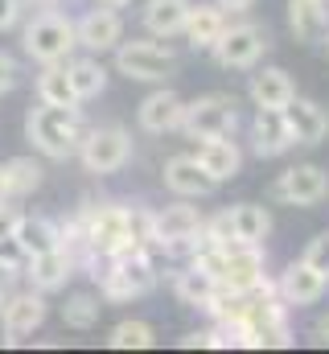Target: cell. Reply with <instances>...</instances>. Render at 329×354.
<instances>
[{
    "label": "cell",
    "mask_w": 329,
    "mask_h": 354,
    "mask_svg": "<svg viewBox=\"0 0 329 354\" xmlns=\"http://www.w3.org/2000/svg\"><path fill=\"white\" fill-rule=\"evenodd\" d=\"M103 4H111V8H124V4H132V0H103Z\"/></svg>",
    "instance_id": "obj_42"
},
{
    "label": "cell",
    "mask_w": 329,
    "mask_h": 354,
    "mask_svg": "<svg viewBox=\"0 0 329 354\" xmlns=\"http://www.w3.org/2000/svg\"><path fill=\"white\" fill-rule=\"evenodd\" d=\"M21 8H25V0H0V33L21 21Z\"/></svg>",
    "instance_id": "obj_37"
},
{
    "label": "cell",
    "mask_w": 329,
    "mask_h": 354,
    "mask_svg": "<svg viewBox=\"0 0 329 354\" xmlns=\"http://www.w3.org/2000/svg\"><path fill=\"white\" fill-rule=\"evenodd\" d=\"M75 33H79L82 50L103 54V50H115V46L124 41V21H120V12H115L111 4H103V8L82 12L79 21H75Z\"/></svg>",
    "instance_id": "obj_13"
},
{
    "label": "cell",
    "mask_w": 329,
    "mask_h": 354,
    "mask_svg": "<svg viewBox=\"0 0 329 354\" xmlns=\"http://www.w3.org/2000/svg\"><path fill=\"white\" fill-rule=\"evenodd\" d=\"M292 128L284 120V107H255V120H251V149L259 157H284L292 149Z\"/></svg>",
    "instance_id": "obj_14"
},
{
    "label": "cell",
    "mask_w": 329,
    "mask_h": 354,
    "mask_svg": "<svg viewBox=\"0 0 329 354\" xmlns=\"http://www.w3.org/2000/svg\"><path fill=\"white\" fill-rule=\"evenodd\" d=\"M326 4H329V0H326Z\"/></svg>",
    "instance_id": "obj_45"
},
{
    "label": "cell",
    "mask_w": 329,
    "mask_h": 354,
    "mask_svg": "<svg viewBox=\"0 0 329 354\" xmlns=\"http://www.w3.org/2000/svg\"><path fill=\"white\" fill-rule=\"evenodd\" d=\"M164 185L177 198H206V194L218 189V181L202 169L198 157H169L164 161Z\"/></svg>",
    "instance_id": "obj_18"
},
{
    "label": "cell",
    "mask_w": 329,
    "mask_h": 354,
    "mask_svg": "<svg viewBox=\"0 0 329 354\" xmlns=\"http://www.w3.org/2000/svg\"><path fill=\"white\" fill-rule=\"evenodd\" d=\"M157 288V264L149 252H120L107 260V272L99 276L103 301H132Z\"/></svg>",
    "instance_id": "obj_4"
},
{
    "label": "cell",
    "mask_w": 329,
    "mask_h": 354,
    "mask_svg": "<svg viewBox=\"0 0 329 354\" xmlns=\"http://www.w3.org/2000/svg\"><path fill=\"white\" fill-rule=\"evenodd\" d=\"M79 161H82V169L95 174V177L120 174V169L132 161V132L120 128V124L91 128L79 145Z\"/></svg>",
    "instance_id": "obj_6"
},
{
    "label": "cell",
    "mask_w": 329,
    "mask_h": 354,
    "mask_svg": "<svg viewBox=\"0 0 329 354\" xmlns=\"http://www.w3.org/2000/svg\"><path fill=\"white\" fill-rule=\"evenodd\" d=\"M181 115H185V99L177 95V91H153L140 107H136V120H140V128L144 132H153V136H164V132H173V128H181Z\"/></svg>",
    "instance_id": "obj_16"
},
{
    "label": "cell",
    "mask_w": 329,
    "mask_h": 354,
    "mask_svg": "<svg viewBox=\"0 0 329 354\" xmlns=\"http://www.w3.org/2000/svg\"><path fill=\"white\" fill-rule=\"evenodd\" d=\"M17 239L29 256H41V252H54L62 248V227L54 218H41V214H21L17 223Z\"/></svg>",
    "instance_id": "obj_25"
},
{
    "label": "cell",
    "mask_w": 329,
    "mask_h": 354,
    "mask_svg": "<svg viewBox=\"0 0 329 354\" xmlns=\"http://www.w3.org/2000/svg\"><path fill=\"white\" fill-rule=\"evenodd\" d=\"M4 169H8V189H12V198H25V194H33L37 185H41V161H33V157H12V161H4Z\"/></svg>",
    "instance_id": "obj_30"
},
{
    "label": "cell",
    "mask_w": 329,
    "mask_h": 354,
    "mask_svg": "<svg viewBox=\"0 0 329 354\" xmlns=\"http://www.w3.org/2000/svg\"><path fill=\"white\" fill-rule=\"evenodd\" d=\"M218 4H223V8H231V12H247L255 0H218Z\"/></svg>",
    "instance_id": "obj_39"
},
{
    "label": "cell",
    "mask_w": 329,
    "mask_h": 354,
    "mask_svg": "<svg viewBox=\"0 0 329 354\" xmlns=\"http://www.w3.org/2000/svg\"><path fill=\"white\" fill-rule=\"evenodd\" d=\"M198 161H202V169L214 177L218 185L223 181H231V177L243 169V153H239V145L231 140V136H210V140H198V153H194Z\"/></svg>",
    "instance_id": "obj_20"
},
{
    "label": "cell",
    "mask_w": 329,
    "mask_h": 354,
    "mask_svg": "<svg viewBox=\"0 0 329 354\" xmlns=\"http://www.w3.org/2000/svg\"><path fill=\"white\" fill-rule=\"evenodd\" d=\"M305 264L317 268L321 276H329V231H321L317 239H309V248H305Z\"/></svg>",
    "instance_id": "obj_33"
},
{
    "label": "cell",
    "mask_w": 329,
    "mask_h": 354,
    "mask_svg": "<svg viewBox=\"0 0 329 354\" xmlns=\"http://www.w3.org/2000/svg\"><path fill=\"white\" fill-rule=\"evenodd\" d=\"M17 83H21V66H17V58H12V54H4V50H0V95H8Z\"/></svg>",
    "instance_id": "obj_34"
},
{
    "label": "cell",
    "mask_w": 329,
    "mask_h": 354,
    "mask_svg": "<svg viewBox=\"0 0 329 354\" xmlns=\"http://www.w3.org/2000/svg\"><path fill=\"white\" fill-rule=\"evenodd\" d=\"M46 313H50L46 292H37V288H29V292H8V297H4V309H0V330H4L0 342L17 346L21 338H29L33 330H41Z\"/></svg>",
    "instance_id": "obj_11"
},
{
    "label": "cell",
    "mask_w": 329,
    "mask_h": 354,
    "mask_svg": "<svg viewBox=\"0 0 329 354\" xmlns=\"http://www.w3.org/2000/svg\"><path fill=\"white\" fill-rule=\"evenodd\" d=\"M284 120H288L297 145H321V140L329 136V111L317 103V99L292 95L288 107H284Z\"/></svg>",
    "instance_id": "obj_15"
},
{
    "label": "cell",
    "mask_w": 329,
    "mask_h": 354,
    "mask_svg": "<svg viewBox=\"0 0 329 354\" xmlns=\"http://www.w3.org/2000/svg\"><path fill=\"white\" fill-rule=\"evenodd\" d=\"M153 342H157V334H153L149 322H120L111 330V338H107L111 351H149Z\"/></svg>",
    "instance_id": "obj_31"
},
{
    "label": "cell",
    "mask_w": 329,
    "mask_h": 354,
    "mask_svg": "<svg viewBox=\"0 0 329 354\" xmlns=\"http://www.w3.org/2000/svg\"><path fill=\"white\" fill-rule=\"evenodd\" d=\"M239 124V103L235 95H202L194 103H185V115H181V132L189 140H210V136H231Z\"/></svg>",
    "instance_id": "obj_8"
},
{
    "label": "cell",
    "mask_w": 329,
    "mask_h": 354,
    "mask_svg": "<svg viewBox=\"0 0 329 354\" xmlns=\"http://www.w3.org/2000/svg\"><path fill=\"white\" fill-rule=\"evenodd\" d=\"M317 338L329 346V317H321V322H317Z\"/></svg>",
    "instance_id": "obj_40"
},
{
    "label": "cell",
    "mask_w": 329,
    "mask_h": 354,
    "mask_svg": "<svg viewBox=\"0 0 329 354\" xmlns=\"http://www.w3.org/2000/svg\"><path fill=\"white\" fill-rule=\"evenodd\" d=\"M189 4L194 0H149L144 4V29L153 37H173L185 29V17H189Z\"/></svg>",
    "instance_id": "obj_26"
},
{
    "label": "cell",
    "mask_w": 329,
    "mask_h": 354,
    "mask_svg": "<svg viewBox=\"0 0 329 354\" xmlns=\"http://www.w3.org/2000/svg\"><path fill=\"white\" fill-rule=\"evenodd\" d=\"M128 243L140 248V252H153V248H157V235H153V210H144V206H128Z\"/></svg>",
    "instance_id": "obj_32"
},
{
    "label": "cell",
    "mask_w": 329,
    "mask_h": 354,
    "mask_svg": "<svg viewBox=\"0 0 329 354\" xmlns=\"http://www.w3.org/2000/svg\"><path fill=\"white\" fill-rule=\"evenodd\" d=\"M326 284H329V276H321L317 268H309L301 260V264H288L280 272L276 292L284 297V305H313V301H321Z\"/></svg>",
    "instance_id": "obj_19"
},
{
    "label": "cell",
    "mask_w": 329,
    "mask_h": 354,
    "mask_svg": "<svg viewBox=\"0 0 329 354\" xmlns=\"http://www.w3.org/2000/svg\"><path fill=\"white\" fill-rule=\"evenodd\" d=\"M267 235H272V214L255 202L231 206L202 227V243H259L263 248Z\"/></svg>",
    "instance_id": "obj_5"
},
{
    "label": "cell",
    "mask_w": 329,
    "mask_h": 354,
    "mask_svg": "<svg viewBox=\"0 0 329 354\" xmlns=\"http://www.w3.org/2000/svg\"><path fill=\"white\" fill-rule=\"evenodd\" d=\"M223 29H227V12L214 0V4H189V17H185V29L181 33H185V41L194 50H210Z\"/></svg>",
    "instance_id": "obj_21"
},
{
    "label": "cell",
    "mask_w": 329,
    "mask_h": 354,
    "mask_svg": "<svg viewBox=\"0 0 329 354\" xmlns=\"http://www.w3.org/2000/svg\"><path fill=\"white\" fill-rule=\"evenodd\" d=\"M247 91H251V103L255 107H288V99L297 95L288 71H280V66H267V71L251 75V87Z\"/></svg>",
    "instance_id": "obj_24"
},
{
    "label": "cell",
    "mask_w": 329,
    "mask_h": 354,
    "mask_svg": "<svg viewBox=\"0 0 329 354\" xmlns=\"http://www.w3.org/2000/svg\"><path fill=\"white\" fill-rule=\"evenodd\" d=\"M115 71L124 79H136V83H164L169 75H177V58H173V50H164L161 41L132 37V41L115 46Z\"/></svg>",
    "instance_id": "obj_7"
},
{
    "label": "cell",
    "mask_w": 329,
    "mask_h": 354,
    "mask_svg": "<svg viewBox=\"0 0 329 354\" xmlns=\"http://www.w3.org/2000/svg\"><path fill=\"white\" fill-rule=\"evenodd\" d=\"M284 297L272 292V284L263 280L251 301H247V313H243V334H247V346H288L292 342V330H288V317H284Z\"/></svg>",
    "instance_id": "obj_3"
},
{
    "label": "cell",
    "mask_w": 329,
    "mask_h": 354,
    "mask_svg": "<svg viewBox=\"0 0 329 354\" xmlns=\"http://www.w3.org/2000/svg\"><path fill=\"white\" fill-rule=\"evenodd\" d=\"M25 136L33 140V149L50 161H66L79 157V145L86 136L79 107H54V103H37L25 115Z\"/></svg>",
    "instance_id": "obj_1"
},
{
    "label": "cell",
    "mask_w": 329,
    "mask_h": 354,
    "mask_svg": "<svg viewBox=\"0 0 329 354\" xmlns=\"http://www.w3.org/2000/svg\"><path fill=\"white\" fill-rule=\"evenodd\" d=\"M17 223H21V210L12 202H0V239L4 235H17Z\"/></svg>",
    "instance_id": "obj_36"
},
{
    "label": "cell",
    "mask_w": 329,
    "mask_h": 354,
    "mask_svg": "<svg viewBox=\"0 0 329 354\" xmlns=\"http://www.w3.org/2000/svg\"><path fill=\"white\" fill-rule=\"evenodd\" d=\"M12 198V189H8V169H4V161H0V202H8Z\"/></svg>",
    "instance_id": "obj_38"
},
{
    "label": "cell",
    "mask_w": 329,
    "mask_h": 354,
    "mask_svg": "<svg viewBox=\"0 0 329 354\" xmlns=\"http://www.w3.org/2000/svg\"><path fill=\"white\" fill-rule=\"evenodd\" d=\"M326 50H329V33H326Z\"/></svg>",
    "instance_id": "obj_44"
},
{
    "label": "cell",
    "mask_w": 329,
    "mask_h": 354,
    "mask_svg": "<svg viewBox=\"0 0 329 354\" xmlns=\"http://www.w3.org/2000/svg\"><path fill=\"white\" fill-rule=\"evenodd\" d=\"M288 29L297 33V41H326L329 33L326 0H288Z\"/></svg>",
    "instance_id": "obj_22"
},
{
    "label": "cell",
    "mask_w": 329,
    "mask_h": 354,
    "mask_svg": "<svg viewBox=\"0 0 329 354\" xmlns=\"http://www.w3.org/2000/svg\"><path fill=\"white\" fill-rule=\"evenodd\" d=\"M267 46H272V37H267L263 25L239 21V25H227L210 50H214V62H218L223 71H251V66L263 58Z\"/></svg>",
    "instance_id": "obj_9"
},
{
    "label": "cell",
    "mask_w": 329,
    "mask_h": 354,
    "mask_svg": "<svg viewBox=\"0 0 329 354\" xmlns=\"http://www.w3.org/2000/svg\"><path fill=\"white\" fill-rule=\"evenodd\" d=\"M25 4H33V8H54V4H62V0H25Z\"/></svg>",
    "instance_id": "obj_41"
},
{
    "label": "cell",
    "mask_w": 329,
    "mask_h": 354,
    "mask_svg": "<svg viewBox=\"0 0 329 354\" xmlns=\"http://www.w3.org/2000/svg\"><path fill=\"white\" fill-rule=\"evenodd\" d=\"M202 227L206 218L198 214V206H164V210H153V235H157V248L164 252H194L202 243Z\"/></svg>",
    "instance_id": "obj_10"
},
{
    "label": "cell",
    "mask_w": 329,
    "mask_h": 354,
    "mask_svg": "<svg viewBox=\"0 0 329 354\" xmlns=\"http://www.w3.org/2000/svg\"><path fill=\"white\" fill-rule=\"evenodd\" d=\"M21 46H25V54H29L37 66H50V62H66V58L75 54L79 33H75V21H70V17H62V12H54V8H41V12L25 25Z\"/></svg>",
    "instance_id": "obj_2"
},
{
    "label": "cell",
    "mask_w": 329,
    "mask_h": 354,
    "mask_svg": "<svg viewBox=\"0 0 329 354\" xmlns=\"http://www.w3.org/2000/svg\"><path fill=\"white\" fill-rule=\"evenodd\" d=\"M223 284H218V276L214 272H206V268L198 264H185V272H177L173 276V292L185 301V305H194V309H206L210 301H214V292H218Z\"/></svg>",
    "instance_id": "obj_23"
},
{
    "label": "cell",
    "mask_w": 329,
    "mask_h": 354,
    "mask_svg": "<svg viewBox=\"0 0 329 354\" xmlns=\"http://www.w3.org/2000/svg\"><path fill=\"white\" fill-rule=\"evenodd\" d=\"M37 103H54V107H79V95L70 83L66 62H50L37 75Z\"/></svg>",
    "instance_id": "obj_27"
},
{
    "label": "cell",
    "mask_w": 329,
    "mask_h": 354,
    "mask_svg": "<svg viewBox=\"0 0 329 354\" xmlns=\"http://www.w3.org/2000/svg\"><path fill=\"white\" fill-rule=\"evenodd\" d=\"M99 313H103V297H91V292H75L62 305L66 330H95L99 326Z\"/></svg>",
    "instance_id": "obj_29"
},
{
    "label": "cell",
    "mask_w": 329,
    "mask_h": 354,
    "mask_svg": "<svg viewBox=\"0 0 329 354\" xmlns=\"http://www.w3.org/2000/svg\"><path fill=\"white\" fill-rule=\"evenodd\" d=\"M21 276H25V268H21V264H8V260H0V292L8 297V292L17 288V280H21Z\"/></svg>",
    "instance_id": "obj_35"
},
{
    "label": "cell",
    "mask_w": 329,
    "mask_h": 354,
    "mask_svg": "<svg viewBox=\"0 0 329 354\" xmlns=\"http://www.w3.org/2000/svg\"><path fill=\"white\" fill-rule=\"evenodd\" d=\"M329 194V177L317 165H292L284 169L280 181L272 185V198L276 202H288V206H317Z\"/></svg>",
    "instance_id": "obj_12"
},
{
    "label": "cell",
    "mask_w": 329,
    "mask_h": 354,
    "mask_svg": "<svg viewBox=\"0 0 329 354\" xmlns=\"http://www.w3.org/2000/svg\"><path fill=\"white\" fill-rule=\"evenodd\" d=\"M0 309H4V292H0Z\"/></svg>",
    "instance_id": "obj_43"
},
{
    "label": "cell",
    "mask_w": 329,
    "mask_h": 354,
    "mask_svg": "<svg viewBox=\"0 0 329 354\" xmlns=\"http://www.w3.org/2000/svg\"><path fill=\"white\" fill-rule=\"evenodd\" d=\"M25 276L33 280L37 292H58V288H66V280L75 276V256H70V248H54V252L29 256V260H25Z\"/></svg>",
    "instance_id": "obj_17"
},
{
    "label": "cell",
    "mask_w": 329,
    "mask_h": 354,
    "mask_svg": "<svg viewBox=\"0 0 329 354\" xmlns=\"http://www.w3.org/2000/svg\"><path fill=\"white\" fill-rule=\"evenodd\" d=\"M66 71H70V83H75L79 103L99 99V95L107 91V71H103L99 58H66Z\"/></svg>",
    "instance_id": "obj_28"
}]
</instances>
